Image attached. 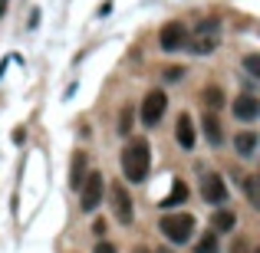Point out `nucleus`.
I'll list each match as a JSON object with an SVG mask.
<instances>
[{"mask_svg": "<svg viewBox=\"0 0 260 253\" xmlns=\"http://www.w3.org/2000/svg\"><path fill=\"white\" fill-rule=\"evenodd\" d=\"M148 168H152V148L145 138H132L122 152V171H125L128 181H145Z\"/></svg>", "mask_w": 260, "mask_h": 253, "instance_id": "nucleus-1", "label": "nucleus"}, {"mask_svg": "<svg viewBox=\"0 0 260 253\" xmlns=\"http://www.w3.org/2000/svg\"><path fill=\"white\" fill-rule=\"evenodd\" d=\"M158 230L172 243H188L191 234H194V217H191V214H165L158 221Z\"/></svg>", "mask_w": 260, "mask_h": 253, "instance_id": "nucleus-2", "label": "nucleus"}, {"mask_svg": "<svg viewBox=\"0 0 260 253\" xmlns=\"http://www.w3.org/2000/svg\"><path fill=\"white\" fill-rule=\"evenodd\" d=\"M79 188H83V194H79V207H83V210H95L102 204V191H106L102 171H89Z\"/></svg>", "mask_w": 260, "mask_h": 253, "instance_id": "nucleus-3", "label": "nucleus"}, {"mask_svg": "<svg viewBox=\"0 0 260 253\" xmlns=\"http://www.w3.org/2000/svg\"><path fill=\"white\" fill-rule=\"evenodd\" d=\"M158 46L165 53H178L181 46H188V30H184L181 20H168L165 26L158 30Z\"/></svg>", "mask_w": 260, "mask_h": 253, "instance_id": "nucleus-4", "label": "nucleus"}, {"mask_svg": "<svg viewBox=\"0 0 260 253\" xmlns=\"http://www.w3.org/2000/svg\"><path fill=\"white\" fill-rule=\"evenodd\" d=\"M168 109V95L161 92V89H152V92L142 99V122H145L148 128H155L161 122V115H165Z\"/></svg>", "mask_w": 260, "mask_h": 253, "instance_id": "nucleus-5", "label": "nucleus"}, {"mask_svg": "<svg viewBox=\"0 0 260 253\" xmlns=\"http://www.w3.org/2000/svg\"><path fill=\"white\" fill-rule=\"evenodd\" d=\"M214 46H217V20H201V23H198V37L188 50L194 53V56H208Z\"/></svg>", "mask_w": 260, "mask_h": 253, "instance_id": "nucleus-6", "label": "nucleus"}, {"mask_svg": "<svg viewBox=\"0 0 260 253\" xmlns=\"http://www.w3.org/2000/svg\"><path fill=\"white\" fill-rule=\"evenodd\" d=\"M112 210H115V217H119L122 224H132L135 221L132 197H128V191H125V184H122V181L112 184Z\"/></svg>", "mask_w": 260, "mask_h": 253, "instance_id": "nucleus-7", "label": "nucleus"}, {"mask_svg": "<svg viewBox=\"0 0 260 253\" xmlns=\"http://www.w3.org/2000/svg\"><path fill=\"white\" fill-rule=\"evenodd\" d=\"M201 194H204V201H211V204H224L228 201V184H224V177L214 174V171H208V174L201 177Z\"/></svg>", "mask_w": 260, "mask_h": 253, "instance_id": "nucleus-8", "label": "nucleus"}, {"mask_svg": "<svg viewBox=\"0 0 260 253\" xmlns=\"http://www.w3.org/2000/svg\"><path fill=\"white\" fill-rule=\"evenodd\" d=\"M257 115H260V102H257V95L244 92V95H237V99H234V119H241V122H254Z\"/></svg>", "mask_w": 260, "mask_h": 253, "instance_id": "nucleus-9", "label": "nucleus"}, {"mask_svg": "<svg viewBox=\"0 0 260 253\" xmlns=\"http://www.w3.org/2000/svg\"><path fill=\"white\" fill-rule=\"evenodd\" d=\"M175 138H178V145H181L184 152H191V148H194V122H191V115H181V119H178Z\"/></svg>", "mask_w": 260, "mask_h": 253, "instance_id": "nucleus-10", "label": "nucleus"}, {"mask_svg": "<svg viewBox=\"0 0 260 253\" xmlns=\"http://www.w3.org/2000/svg\"><path fill=\"white\" fill-rule=\"evenodd\" d=\"M201 128H204V138H208V145H221V141H224V128H221V122H217L214 112H204Z\"/></svg>", "mask_w": 260, "mask_h": 253, "instance_id": "nucleus-11", "label": "nucleus"}, {"mask_svg": "<svg viewBox=\"0 0 260 253\" xmlns=\"http://www.w3.org/2000/svg\"><path fill=\"white\" fill-rule=\"evenodd\" d=\"M257 135L254 132H241V135H237V138H234V148H237V155H244V158H250V155H254L257 152Z\"/></svg>", "mask_w": 260, "mask_h": 253, "instance_id": "nucleus-12", "label": "nucleus"}, {"mask_svg": "<svg viewBox=\"0 0 260 253\" xmlns=\"http://www.w3.org/2000/svg\"><path fill=\"white\" fill-rule=\"evenodd\" d=\"M184 201H188V184L178 177V181L172 184V194L161 201V207H175V204H184Z\"/></svg>", "mask_w": 260, "mask_h": 253, "instance_id": "nucleus-13", "label": "nucleus"}, {"mask_svg": "<svg viewBox=\"0 0 260 253\" xmlns=\"http://www.w3.org/2000/svg\"><path fill=\"white\" fill-rule=\"evenodd\" d=\"M211 224H214V230H234L237 217H234V210H217V214L211 217Z\"/></svg>", "mask_w": 260, "mask_h": 253, "instance_id": "nucleus-14", "label": "nucleus"}, {"mask_svg": "<svg viewBox=\"0 0 260 253\" xmlns=\"http://www.w3.org/2000/svg\"><path fill=\"white\" fill-rule=\"evenodd\" d=\"M224 105V92L217 86H211V89H204V109H211V112H214V109H221Z\"/></svg>", "mask_w": 260, "mask_h": 253, "instance_id": "nucleus-15", "label": "nucleus"}, {"mask_svg": "<svg viewBox=\"0 0 260 253\" xmlns=\"http://www.w3.org/2000/svg\"><path fill=\"white\" fill-rule=\"evenodd\" d=\"M83 165H86V155L83 152H79L76 155V158H73V177H70V181H73V188H79V184H83Z\"/></svg>", "mask_w": 260, "mask_h": 253, "instance_id": "nucleus-16", "label": "nucleus"}, {"mask_svg": "<svg viewBox=\"0 0 260 253\" xmlns=\"http://www.w3.org/2000/svg\"><path fill=\"white\" fill-rule=\"evenodd\" d=\"M194 253H217V237H214V234H204L201 240H198Z\"/></svg>", "mask_w": 260, "mask_h": 253, "instance_id": "nucleus-17", "label": "nucleus"}, {"mask_svg": "<svg viewBox=\"0 0 260 253\" xmlns=\"http://www.w3.org/2000/svg\"><path fill=\"white\" fill-rule=\"evenodd\" d=\"M244 66H247L250 76H260V56H257V53H250V56L244 59Z\"/></svg>", "mask_w": 260, "mask_h": 253, "instance_id": "nucleus-18", "label": "nucleus"}, {"mask_svg": "<svg viewBox=\"0 0 260 253\" xmlns=\"http://www.w3.org/2000/svg\"><path fill=\"white\" fill-rule=\"evenodd\" d=\"M128 128H132V109H122V122H119V132L128 135Z\"/></svg>", "mask_w": 260, "mask_h": 253, "instance_id": "nucleus-19", "label": "nucleus"}, {"mask_svg": "<svg viewBox=\"0 0 260 253\" xmlns=\"http://www.w3.org/2000/svg\"><path fill=\"white\" fill-rule=\"evenodd\" d=\"M181 76H184L181 66H172V69H165V79H168V83H175V79H181Z\"/></svg>", "mask_w": 260, "mask_h": 253, "instance_id": "nucleus-20", "label": "nucleus"}, {"mask_svg": "<svg viewBox=\"0 0 260 253\" xmlns=\"http://www.w3.org/2000/svg\"><path fill=\"white\" fill-rule=\"evenodd\" d=\"M26 26H30V30H37V26H40V10H37V7L30 10V23H26Z\"/></svg>", "mask_w": 260, "mask_h": 253, "instance_id": "nucleus-21", "label": "nucleus"}, {"mask_svg": "<svg viewBox=\"0 0 260 253\" xmlns=\"http://www.w3.org/2000/svg\"><path fill=\"white\" fill-rule=\"evenodd\" d=\"M95 253H115V247H112V243H99V247H95Z\"/></svg>", "mask_w": 260, "mask_h": 253, "instance_id": "nucleus-22", "label": "nucleus"}, {"mask_svg": "<svg viewBox=\"0 0 260 253\" xmlns=\"http://www.w3.org/2000/svg\"><path fill=\"white\" fill-rule=\"evenodd\" d=\"M7 7H10V0H0V17L7 13Z\"/></svg>", "mask_w": 260, "mask_h": 253, "instance_id": "nucleus-23", "label": "nucleus"}, {"mask_svg": "<svg viewBox=\"0 0 260 253\" xmlns=\"http://www.w3.org/2000/svg\"><path fill=\"white\" fill-rule=\"evenodd\" d=\"M135 253H152V250H145V247H139V250H135Z\"/></svg>", "mask_w": 260, "mask_h": 253, "instance_id": "nucleus-24", "label": "nucleus"}]
</instances>
